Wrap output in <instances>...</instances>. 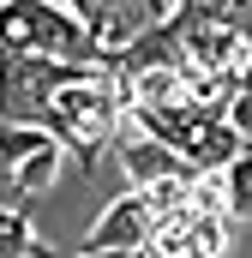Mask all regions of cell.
<instances>
[{"mask_svg": "<svg viewBox=\"0 0 252 258\" xmlns=\"http://www.w3.org/2000/svg\"><path fill=\"white\" fill-rule=\"evenodd\" d=\"M240 84L252 90V48H246V66H240Z\"/></svg>", "mask_w": 252, "mask_h": 258, "instance_id": "cell-12", "label": "cell"}, {"mask_svg": "<svg viewBox=\"0 0 252 258\" xmlns=\"http://www.w3.org/2000/svg\"><path fill=\"white\" fill-rule=\"evenodd\" d=\"M150 204V234H144V252L150 258H222L234 240V222L222 216V186L216 174H198L180 168L168 180H150L138 186Z\"/></svg>", "mask_w": 252, "mask_h": 258, "instance_id": "cell-1", "label": "cell"}, {"mask_svg": "<svg viewBox=\"0 0 252 258\" xmlns=\"http://www.w3.org/2000/svg\"><path fill=\"white\" fill-rule=\"evenodd\" d=\"M246 144H252V138H246V132H234L228 114H198V120L174 138V150L186 156V168H198V174H216V168L234 162Z\"/></svg>", "mask_w": 252, "mask_h": 258, "instance_id": "cell-5", "label": "cell"}, {"mask_svg": "<svg viewBox=\"0 0 252 258\" xmlns=\"http://www.w3.org/2000/svg\"><path fill=\"white\" fill-rule=\"evenodd\" d=\"M120 120H126V90H120V78H114V66H90V72L66 78L60 90H54L42 132L72 156L78 174H96V162L114 144Z\"/></svg>", "mask_w": 252, "mask_h": 258, "instance_id": "cell-2", "label": "cell"}, {"mask_svg": "<svg viewBox=\"0 0 252 258\" xmlns=\"http://www.w3.org/2000/svg\"><path fill=\"white\" fill-rule=\"evenodd\" d=\"M0 54H48L66 66H108L102 42L60 0H0Z\"/></svg>", "mask_w": 252, "mask_h": 258, "instance_id": "cell-3", "label": "cell"}, {"mask_svg": "<svg viewBox=\"0 0 252 258\" xmlns=\"http://www.w3.org/2000/svg\"><path fill=\"white\" fill-rule=\"evenodd\" d=\"M78 258H144V246H138V252H90V246H84Z\"/></svg>", "mask_w": 252, "mask_h": 258, "instance_id": "cell-11", "label": "cell"}, {"mask_svg": "<svg viewBox=\"0 0 252 258\" xmlns=\"http://www.w3.org/2000/svg\"><path fill=\"white\" fill-rule=\"evenodd\" d=\"M216 186H222V216H228L234 228H252V144L234 162L216 168Z\"/></svg>", "mask_w": 252, "mask_h": 258, "instance_id": "cell-8", "label": "cell"}, {"mask_svg": "<svg viewBox=\"0 0 252 258\" xmlns=\"http://www.w3.org/2000/svg\"><path fill=\"white\" fill-rule=\"evenodd\" d=\"M60 162H66V150L54 144V138H42L24 162H12V180H18V192L24 198H36V192H48L54 180H60Z\"/></svg>", "mask_w": 252, "mask_h": 258, "instance_id": "cell-9", "label": "cell"}, {"mask_svg": "<svg viewBox=\"0 0 252 258\" xmlns=\"http://www.w3.org/2000/svg\"><path fill=\"white\" fill-rule=\"evenodd\" d=\"M180 6H198V12L222 18L228 30H240V36L252 42V0H180Z\"/></svg>", "mask_w": 252, "mask_h": 258, "instance_id": "cell-10", "label": "cell"}, {"mask_svg": "<svg viewBox=\"0 0 252 258\" xmlns=\"http://www.w3.org/2000/svg\"><path fill=\"white\" fill-rule=\"evenodd\" d=\"M144 234H150V204H144V192L132 186L126 198H114V204L90 222L84 246H90V252H138Z\"/></svg>", "mask_w": 252, "mask_h": 258, "instance_id": "cell-6", "label": "cell"}, {"mask_svg": "<svg viewBox=\"0 0 252 258\" xmlns=\"http://www.w3.org/2000/svg\"><path fill=\"white\" fill-rule=\"evenodd\" d=\"M114 156H120V168H126V180L132 186H150V180H168V174H180L186 168V156L174 150V144H162V138H150V132H114Z\"/></svg>", "mask_w": 252, "mask_h": 258, "instance_id": "cell-7", "label": "cell"}, {"mask_svg": "<svg viewBox=\"0 0 252 258\" xmlns=\"http://www.w3.org/2000/svg\"><path fill=\"white\" fill-rule=\"evenodd\" d=\"M78 72L90 66H66L48 54H0V126H42L54 90Z\"/></svg>", "mask_w": 252, "mask_h": 258, "instance_id": "cell-4", "label": "cell"}]
</instances>
